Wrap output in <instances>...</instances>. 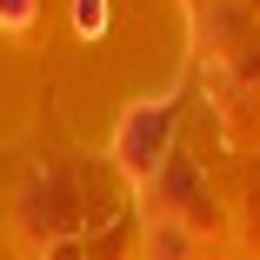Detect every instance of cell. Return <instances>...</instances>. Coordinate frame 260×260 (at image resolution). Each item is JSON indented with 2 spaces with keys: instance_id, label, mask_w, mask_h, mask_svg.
I'll use <instances>...</instances> for the list:
<instances>
[{
  "instance_id": "obj_3",
  "label": "cell",
  "mask_w": 260,
  "mask_h": 260,
  "mask_svg": "<svg viewBox=\"0 0 260 260\" xmlns=\"http://www.w3.org/2000/svg\"><path fill=\"white\" fill-rule=\"evenodd\" d=\"M147 260H193V227H187V220H167V214H153Z\"/></svg>"
},
{
  "instance_id": "obj_4",
  "label": "cell",
  "mask_w": 260,
  "mask_h": 260,
  "mask_svg": "<svg viewBox=\"0 0 260 260\" xmlns=\"http://www.w3.org/2000/svg\"><path fill=\"white\" fill-rule=\"evenodd\" d=\"M74 34H80V40L107 34V0H74Z\"/></svg>"
},
{
  "instance_id": "obj_5",
  "label": "cell",
  "mask_w": 260,
  "mask_h": 260,
  "mask_svg": "<svg viewBox=\"0 0 260 260\" xmlns=\"http://www.w3.org/2000/svg\"><path fill=\"white\" fill-rule=\"evenodd\" d=\"M0 27H7V34L34 27V0H0Z\"/></svg>"
},
{
  "instance_id": "obj_1",
  "label": "cell",
  "mask_w": 260,
  "mask_h": 260,
  "mask_svg": "<svg viewBox=\"0 0 260 260\" xmlns=\"http://www.w3.org/2000/svg\"><path fill=\"white\" fill-rule=\"evenodd\" d=\"M167 134H174V93L160 100H140V107H127L120 134H114V160L134 174V180H153L167 167Z\"/></svg>"
},
{
  "instance_id": "obj_6",
  "label": "cell",
  "mask_w": 260,
  "mask_h": 260,
  "mask_svg": "<svg viewBox=\"0 0 260 260\" xmlns=\"http://www.w3.org/2000/svg\"><path fill=\"white\" fill-rule=\"evenodd\" d=\"M40 260H87V253H80V247H74V240H54V247H47V253H40Z\"/></svg>"
},
{
  "instance_id": "obj_2",
  "label": "cell",
  "mask_w": 260,
  "mask_h": 260,
  "mask_svg": "<svg viewBox=\"0 0 260 260\" xmlns=\"http://www.w3.org/2000/svg\"><path fill=\"white\" fill-rule=\"evenodd\" d=\"M20 220H27L34 234H47V247H54V240H74V227H80V193H74V180H67L60 167L34 174L27 193H20Z\"/></svg>"
}]
</instances>
